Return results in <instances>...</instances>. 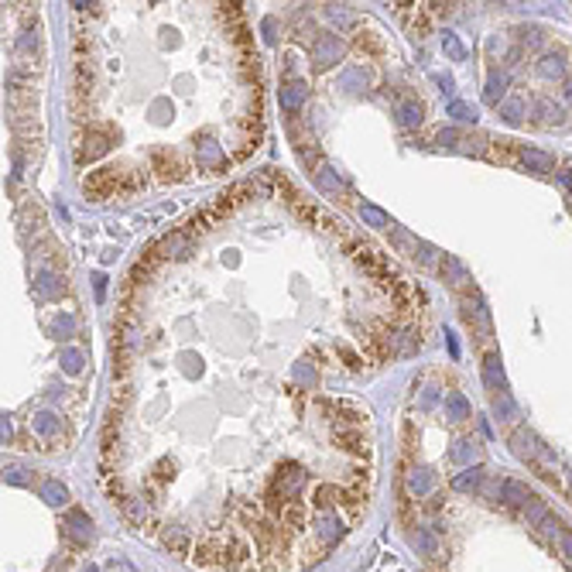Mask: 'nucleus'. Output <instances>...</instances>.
I'll return each mask as SVG.
<instances>
[{"instance_id":"f257e3e1","label":"nucleus","mask_w":572,"mask_h":572,"mask_svg":"<svg viewBox=\"0 0 572 572\" xmlns=\"http://www.w3.org/2000/svg\"><path fill=\"white\" fill-rule=\"evenodd\" d=\"M343 52H346V45L339 41V34H333V31H322V34L315 38V45H312V69H315V72H326V69H333V66L343 59Z\"/></svg>"},{"instance_id":"f03ea898","label":"nucleus","mask_w":572,"mask_h":572,"mask_svg":"<svg viewBox=\"0 0 572 572\" xmlns=\"http://www.w3.org/2000/svg\"><path fill=\"white\" fill-rule=\"evenodd\" d=\"M511 449H514V456H517V460H524V463L545 460V446H542V442H538V435H535V432H528V428H514V435H511Z\"/></svg>"},{"instance_id":"7ed1b4c3","label":"nucleus","mask_w":572,"mask_h":572,"mask_svg":"<svg viewBox=\"0 0 572 572\" xmlns=\"http://www.w3.org/2000/svg\"><path fill=\"white\" fill-rule=\"evenodd\" d=\"M350 257H353L360 268H367L374 278H387V275L394 278V271H387V261H384L371 244H350Z\"/></svg>"},{"instance_id":"20e7f679","label":"nucleus","mask_w":572,"mask_h":572,"mask_svg":"<svg viewBox=\"0 0 572 572\" xmlns=\"http://www.w3.org/2000/svg\"><path fill=\"white\" fill-rule=\"evenodd\" d=\"M120 182H124V172L103 168V172H96V175H90V179L83 182V189H86V195H93V199H103V195L120 189Z\"/></svg>"},{"instance_id":"39448f33","label":"nucleus","mask_w":572,"mask_h":572,"mask_svg":"<svg viewBox=\"0 0 572 572\" xmlns=\"http://www.w3.org/2000/svg\"><path fill=\"white\" fill-rule=\"evenodd\" d=\"M517 161H521L528 172H538V175L555 172V158H552L549 151H538V148H517Z\"/></svg>"},{"instance_id":"423d86ee","label":"nucleus","mask_w":572,"mask_h":572,"mask_svg":"<svg viewBox=\"0 0 572 572\" xmlns=\"http://www.w3.org/2000/svg\"><path fill=\"white\" fill-rule=\"evenodd\" d=\"M62 528H66V535H69L76 545H86V542L93 538V521H90V514H83V511H69Z\"/></svg>"},{"instance_id":"0eeeda50","label":"nucleus","mask_w":572,"mask_h":572,"mask_svg":"<svg viewBox=\"0 0 572 572\" xmlns=\"http://www.w3.org/2000/svg\"><path fill=\"white\" fill-rule=\"evenodd\" d=\"M566 55L562 52H545L538 62H535V72L542 76V79H566Z\"/></svg>"},{"instance_id":"6e6552de","label":"nucleus","mask_w":572,"mask_h":572,"mask_svg":"<svg viewBox=\"0 0 572 572\" xmlns=\"http://www.w3.org/2000/svg\"><path fill=\"white\" fill-rule=\"evenodd\" d=\"M195 158H199V168H206V172L226 168V155H223V148L213 144V141H202V144L195 148Z\"/></svg>"},{"instance_id":"1a4fd4ad","label":"nucleus","mask_w":572,"mask_h":572,"mask_svg":"<svg viewBox=\"0 0 572 572\" xmlns=\"http://www.w3.org/2000/svg\"><path fill=\"white\" fill-rule=\"evenodd\" d=\"M439 268H442V278H446L453 288H466V285H470V271H466V264H463L456 254H446Z\"/></svg>"},{"instance_id":"9d476101","label":"nucleus","mask_w":572,"mask_h":572,"mask_svg":"<svg viewBox=\"0 0 572 572\" xmlns=\"http://www.w3.org/2000/svg\"><path fill=\"white\" fill-rule=\"evenodd\" d=\"M500 493H504V500H507L511 507H528V504H535V493H531L528 483H521V480H504Z\"/></svg>"},{"instance_id":"9b49d317","label":"nucleus","mask_w":572,"mask_h":572,"mask_svg":"<svg viewBox=\"0 0 572 572\" xmlns=\"http://www.w3.org/2000/svg\"><path fill=\"white\" fill-rule=\"evenodd\" d=\"M497 110H500V117H504L507 124H524V120H528V110H531V106H528V99H524V96L514 93V96H507V99H504V103H500Z\"/></svg>"},{"instance_id":"f8f14e48","label":"nucleus","mask_w":572,"mask_h":572,"mask_svg":"<svg viewBox=\"0 0 572 572\" xmlns=\"http://www.w3.org/2000/svg\"><path fill=\"white\" fill-rule=\"evenodd\" d=\"M535 113H538V117H542V124H549V127L566 124V110H562L559 103H552L549 96H538V99H535Z\"/></svg>"},{"instance_id":"ddd939ff","label":"nucleus","mask_w":572,"mask_h":572,"mask_svg":"<svg viewBox=\"0 0 572 572\" xmlns=\"http://www.w3.org/2000/svg\"><path fill=\"white\" fill-rule=\"evenodd\" d=\"M470 415H473V408H470L466 394L449 391V394H446V418H449V422H466Z\"/></svg>"},{"instance_id":"4468645a","label":"nucleus","mask_w":572,"mask_h":572,"mask_svg":"<svg viewBox=\"0 0 572 572\" xmlns=\"http://www.w3.org/2000/svg\"><path fill=\"white\" fill-rule=\"evenodd\" d=\"M31 432L41 435V439H55V435L62 432V418H55L52 411H38V415L31 418Z\"/></svg>"},{"instance_id":"2eb2a0df","label":"nucleus","mask_w":572,"mask_h":572,"mask_svg":"<svg viewBox=\"0 0 572 572\" xmlns=\"http://www.w3.org/2000/svg\"><path fill=\"white\" fill-rule=\"evenodd\" d=\"M66 291V282L55 275V271H41L38 278H34V295L38 298H55V295H62Z\"/></svg>"},{"instance_id":"dca6fc26","label":"nucleus","mask_w":572,"mask_h":572,"mask_svg":"<svg viewBox=\"0 0 572 572\" xmlns=\"http://www.w3.org/2000/svg\"><path fill=\"white\" fill-rule=\"evenodd\" d=\"M397 120H401V127H422V120H425V106L418 103V99H404V103H397Z\"/></svg>"},{"instance_id":"f3484780","label":"nucleus","mask_w":572,"mask_h":572,"mask_svg":"<svg viewBox=\"0 0 572 572\" xmlns=\"http://www.w3.org/2000/svg\"><path fill=\"white\" fill-rule=\"evenodd\" d=\"M106 148H110V144H106V137H103V134H90V137L76 148V161H79V165H86V161L99 158Z\"/></svg>"},{"instance_id":"a211bd4d","label":"nucleus","mask_w":572,"mask_h":572,"mask_svg":"<svg viewBox=\"0 0 572 572\" xmlns=\"http://www.w3.org/2000/svg\"><path fill=\"white\" fill-rule=\"evenodd\" d=\"M449 460L453 463H466V466H477L480 460V446L473 442V439H460L453 449H449Z\"/></svg>"},{"instance_id":"6ab92c4d","label":"nucleus","mask_w":572,"mask_h":572,"mask_svg":"<svg viewBox=\"0 0 572 572\" xmlns=\"http://www.w3.org/2000/svg\"><path fill=\"white\" fill-rule=\"evenodd\" d=\"M305 96H308V90L302 86V83H288V86H282V110L285 113H295V110H302V103H305Z\"/></svg>"},{"instance_id":"aec40b11","label":"nucleus","mask_w":572,"mask_h":572,"mask_svg":"<svg viewBox=\"0 0 572 572\" xmlns=\"http://www.w3.org/2000/svg\"><path fill=\"white\" fill-rule=\"evenodd\" d=\"M432 486H435V477H432V470H428V466H418V470H411V473H408V490H411L415 497H425Z\"/></svg>"},{"instance_id":"412c9836","label":"nucleus","mask_w":572,"mask_h":572,"mask_svg":"<svg viewBox=\"0 0 572 572\" xmlns=\"http://www.w3.org/2000/svg\"><path fill=\"white\" fill-rule=\"evenodd\" d=\"M507 83H511L507 72H493V76L486 79V90H483L486 103H497V106H500V103L507 99Z\"/></svg>"},{"instance_id":"4be33fe9","label":"nucleus","mask_w":572,"mask_h":572,"mask_svg":"<svg viewBox=\"0 0 572 572\" xmlns=\"http://www.w3.org/2000/svg\"><path fill=\"white\" fill-rule=\"evenodd\" d=\"M446 113H449L453 120H460V124H477L480 120V110L473 103H466V99H449Z\"/></svg>"},{"instance_id":"5701e85b","label":"nucleus","mask_w":572,"mask_h":572,"mask_svg":"<svg viewBox=\"0 0 572 572\" xmlns=\"http://www.w3.org/2000/svg\"><path fill=\"white\" fill-rule=\"evenodd\" d=\"M41 500L52 504V507L69 504V490H66V483H59V480H45V483H41Z\"/></svg>"},{"instance_id":"b1692460","label":"nucleus","mask_w":572,"mask_h":572,"mask_svg":"<svg viewBox=\"0 0 572 572\" xmlns=\"http://www.w3.org/2000/svg\"><path fill=\"white\" fill-rule=\"evenodd\" d=\"M339 86H343L346 93H360V90L367 86V69H364V66H350V69L339 76Z\"/></svg>"},{"instance_id":"393cba45","label":"nucleus","mask_w":572,"mask_h":572,"mask_svg":"<svg viewBox=\"0 0 572 572\" xmlns=\"http://www.w3.org/2000/svg\"><path fill=\"white\" fill-rule=\"evenodd\" d=\"M493 415H497L500 422H514V418H517V404H514V397H511L507 391L493 394Z\"/></svg>"},{"instance_id":"a878e982","label":"nucleus","mask_w":572,"mask_h":572,"mask_svg":"<svg viewBox=\"0 0 572 572\" xmlns=\"http://www.w3.org/2000/svg\"><path fill=\"white\" fill-rule=\"evenodd\" d=\"M483 381L490 384V387H497V391H504V367H500V357H497V353H490V357L483 360Z\"/></svg>"},{"instance_id":"bb28decb","label":"nucleus","mask_w":572,"mask_h":572,"mask_svg":"<svg viewBox=\"0 0 572 572\" xmlns=\"http://www.w3.org/2000/svg\"><path fill=\"white\" fill-rule=\"evenodd\" d=\"M360 219H364L367 226H377V230H384V226H394V223H391V216L384 213L381 206H371V202H360Z\"/></svg>"},{"instance_id":"cd10ccee","label":"nucleus","mask_w":572,"mask_h":572,"mask_svg":"<svg viewBox=\"0 0 572 572\" xmlns=\"http://www.w3.org/2000/svg\"><path fill=\"white\" fill-rule=\"evenodd\" d=\"M315 182H319V189H326V192L343 189V179H339V172H336L333 165H319V168H315Z\"/></svg>"},{"instance_id":"c85d7f7f","label":"nucleus","mask_w":572,"mask_h":572,"mask_svg":"<svg viewBox=\"0 0 572 572\" xmlns=\"http://www.w3.org/2000/svg\"><path fill=\"white\" fill-rule=\"evenodd\" d=\"M480 483H483V466H466L460 477L453 480V486L463 490V493H466V490H477Z\"/></svg>"},{"instance_id":"c756f323","label":"nucleus","mask_w":572,"mask_h":572,"mask_svg":"<svg viewBox=\"0 0 572 572\" xmlns=\"http://www.w3.org/2000/svg\"><path fill=\"white\" fill-rule=\"evenodd\" d=\"M442 52H446L453 62H463V59H466V48H463L460 34H453V31H442Z\"/></svg>"},{"instance_id":"7c9ffc66","label":"nucleus","mask_w":572,"mask_h":572,"mask_svg":"<svg viewBox=\"0 0 572 572\" xmlns=\"http://www.w3.org/2000/svg\"><path fill=\"white\" fill-rule=\"evenodd\" d=\"M83 364H86L83 350H76V346H66V350H62V371H66V374L76 377V374L83 371Z\"/></svg>"},{"instance_id":"2f4dec72","label":"nucleus","mask_w":572,"mask_h":572,"mask_svg":"<svg viewBox=\"0 0 572 572\" xmlns=\"http://www.w3.org/2000/svg\"><path fill=\"white\" fill-rule=\"evenodd\" d=\"M415 545H418V549H422L428 559H435V555H439V538H435L428 528H422V531L415 535Z\"/></svg>"},{"instance_id":"473e14b6","label":"nucleus","mask_w":572,"mask_h":572,"mask_svg":"<svg viewBox=\"0 0 572 572\" xmlns=\"http://www.w3.org/2000/svg\"><path fill=\"white\" fill-rule=\"evenodd\" d=\"M52 333H55V339H72V333H76V319H72L69 312H62V315L55 319Z\"/></svg>"},{"instance_id":"72a5a7b5","label":"nucleus","mask_w":572,"mask_h":572,"mask_svg":"<svg viewBox=\"0 0 572 572\" xmlns=\"http://www.w3.org/2000/svg\"><path fill=\"white\" fill-rule=\"evenodd\" d=\"M158 250H161L165 257H172V254H175V257H182V254H186V237H182V233H175V237H165Z\"/></svg>"},{"instance_id":"f704fd0d","label":"nucleus","mask_w":572,"mask_h":572,"mask_svg":"<svg viewBox=\"0 0 572 572\" xmlns=\"http://www.w3.org/2000/svg\"><path fill=\"white\" fill-rule=\"evenodd\" d=\"M524 514H528V524H545V517H549V511H545V504H542V500L528 504V507H524Z\"/></svg>"},{"instance_id":"c9c22d12","label":"nucleus","mask_w":572,"mask_h":572,"mask_svg":"<svg viewBox=\"0 0 572 572\" xmlns=\"http://www.w3.org/2000/svg\"><path fill=\"white\" fill-rule=\"evenodd\" d=\"M326 14H329L339 28H350V24H353V14H350V10H343V7H326Z\"/></svg>"},{"instance_id":"e433bc0d","label":"nucleus","mask_w":572,"mask_h":572,"mask_svg":"<svg viewBox=\"0 0 572 572\" xmlns=\"http://www.w3.org/2000/svg\"><path fill=\"white\" fill-rule=\"evenodd\" d=\"M261 31H264V41H268V45H275V41H278V21H275V17H264Z\"/></svg>"},{"instance_id":"4c0bfd02","label":"nucleus","mask_w":572,"mask_h":572,"mask_svg":"<svg viewBox=\"0 0 572 572\" xmlns=\"http://www.w3.org/2000/svg\"><path fill=\"white\" fill-rule=\"evenodd\" d=\"M415 254L422 257V264H432V261H435V250H432V244H425V240H415Z\"/></svg>"},{"instance_id":"58836bf2","label":"nucleus","mask_w":572,"mask_h":572,"mask_svg":"<svg viewBox=\"0 0 572 572\" xmlns=\"http://www.w3.org/2000/svg\"><path fill=\"white\" fill-rule=\"evenodd\" d=\"M3 483H17V486L28 483V480H24V470H21V466H3Z\"/></svg>"},{"instance_id":"ea45409f","label":"nucleus","mask_w":572,"mask_h":572,"mask_svg":"<svg viewBox=\"0 0 572 572\" xmlns=\"http://www.w3.org/2000/svg\"><path fill=\"white\" fill-rule=\"evenodd\" d=\"M435 141H439V144H456L460 134H456V127H442V130L435 134Z\"/></svg>"},{"instance_id":"a19ab883","label":"nucleus","mask_w":572,"mask_h":572,"mask_svg":"<svg viewBox=\"0 0 572 572\" xmlns=\"http://www.w3.org/2000/svg\"><path fill=\"white\" fill-rule=\"evenodd\" d=\"M295 377H298L302 384H315V371L305 367V364H298V367H295Z\"/></svg>"},{"instance_id":"79ce46f5","label":"nucleus","mask_w":572,"mask_h":572,"mask_svg":"<svg viewBox=\"0 0 572 572\" xmlns=\"http://www.w3.org/2000/svg\"><path fill=\"white\" fill-rule=\"evenodd\" d=\"M521 45H524V48H528V45H531V48H535V45H542V31H538V28L524 31V34H521Z\"/></svg>"},{"instance_id":"37998d69","label":"nucleus","mask_w":572,"mask_h":572,"mask_svg":"<svg viewBox=\"0 0 572 572\" xmlns=\"http://www.w3.org/2000/svg\"><path fill=\"white\" fill-rule=\"evenodd\" d=\"M93 291H96V302L106 298V275H93Z\"/></svg>"},{"instance_id":"c03bdc74","label":"nucleus","mask_w":572,"mask_h":572,"mask_svg":"<svg viewBox=\"0 0 572 572\" xmlns=\"http://www.w3.org/2000/svg\"><path fill=\"white\" fill-rule=\"evenodd\" d=\"M559 549H562L566 559H572V535L569 531H559Z\"/></svg>"},{"instance_id":"a18cd8bd","label":"nucleus","mask_w":572,"mask_h":572,"mask_svg":"<svg viewBox=\"0 0 572 572\" xmlns=\"http://www.w3.org/2000/svg\"><path fill=\"white\" fill-rule=\"evenodd\" d=\"M435 401H439V391H435V387H428V391H425V394H422V408H425V411H428V408H432V404H435Z\"/></svg>"},{"instance_id":"49530a36","label":"nucleus","mask_w":572,"mask_h":572,"mask_svg":"<svg viewBox=\"0 0 572 572\" xmlns=\"http://www.w3.org/2000/svg\"><path fill=\"white\" fill-rule=\"evenodd\" d=\"M10 435H14V428H10V418L3 415V422H0V439H3V446L10 442Z\"/></svg>"},{"instance_id":"de8ad7c7","label":"nucleus","mask_w":572,"mask_h":572,"mask_svg":"<svg viewBox=\"0 0 572 572\" xmlns=\"http://www.w3.org/2000/svg\"><path fill=\"white\" fill-rule=\"evenodd\" d=\"M435 83H439V90H442V93H453V86H456V83H453V76H435Z\"/></svg>"},{"instance_id":"09e8293b","label":"nucleus","mask_w":572,"mask_h":572,"mask_svg":"<svg viewBox=\"0 0 572 572\" xmlns=\"http://www.w3.org/2000/svg\"><path fill=\"white\" fill-rule=\"evenodd\" d=\"M446 346H449V353H453V360H456V357H460V343H456V336H453L449 329H446Z\"/></svg>"},{"instance_id":"8fccbe9b","label":"nucleus","mask_w":572,"mask_h":572,"mask_svg":"<svg viewBox=\"0 0 572 572\" xmlns=\"http://www.w3.org/2000/svg\"><path fill=\"white\" fill-rule=\"evenodd\" d=\"M559 182H562V189H566V192H572V168L559 172Z\"/></svg>"},{"instance_id":"3c124183","label":"nucleus","mask_w":572,"mask_h":572,"mask_svg":"<svg viewBox=\"0 0 572 572\" xmlns=\"http://www.w3.org/2000/svg\"><path fill=\"white\" fill-rule=\"evenodd\" d=\"M566 99H569V103H572V79H569V83H566Z\"/></svg>"},{"instance_id":"603ef678","label":"nucleus","mask_w":572,"mask_h":572,"mask_svg":"<svg viewBox=\"0 0 572 572\" xmlns=\"http://www.w3.org/2000/svg\"><path fill=\"white\" fill-rule=\"evenodd\" d=\"M83 572H96V566H86V569H83Z\"/></svg>"}]
</instances>
